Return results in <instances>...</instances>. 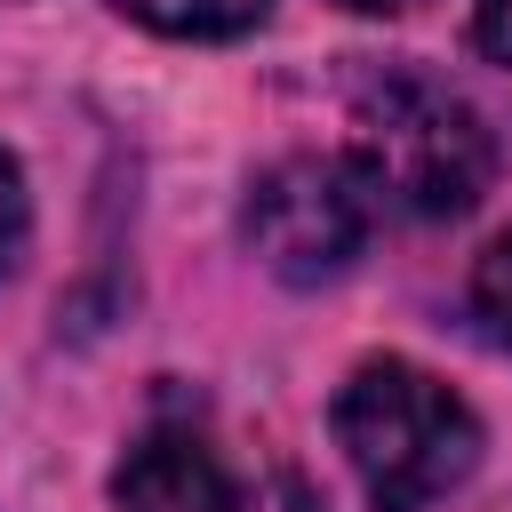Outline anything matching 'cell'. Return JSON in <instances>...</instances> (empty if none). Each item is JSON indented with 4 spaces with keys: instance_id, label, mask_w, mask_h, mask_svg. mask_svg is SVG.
Listing matches in <instances>:
<instances>
[{
    "instance_id": "cell-9",
    "label": "cell",
    "mask_w": 512,
    "mask_h": 512,
    "mask_svg": "<svg viewBox=\"0 0 512 512\" xmlns=\"http://www.w3.org/2000/svg\"><path fill=\"white\" fill-rule=\"evenodd\" d=\"M336 8H352V16H400V8H416V0H336Z\"/></svg>"
},
{
    "instance_id": "cell-10",
    "label": "cell",
    "mask_w": 512,
    "mask_h": 512,
    "mask_svg": "<svg viewBox=\"0 0 512 512\" xmlns=\"http://www.w3.org/2000/svg\"><path fill=\"white\" fill-rule=\"evenodd\" d=\"M0 8H8V0H0Z\"/></svg>"
},
{
    "instance_id": "cell-7",
    "label": "cell",
    "mask_w": 512,
    "mask_h": 512,
    "mask_svg": "<svg viewBox=\"0 0 512 512\" xmlns=\"http://www.w3.org/2000/svg\"><path fill=\"white\" fill-rule=\"evenodd\" d=\"M24 232H32V200H24V168H16V152H0V280L16 272V256H24Z\"/></svg>"
},
{
    "instance_id": "cell-5",
    "label": "cell",
    "mask_w": 512,
    "mask_h": 512,
    "mask_svg": "<svg viewBox=\"0 0 512 512\" xmlns=\"http://www.w3.org/2000/svg\"><path fill=\"white\" fill-rule=\"evenodd\" d=\"M112 8L168 40H240L272 16V0H112Z\"/></svg>"
},
{
    "instance_id": "cell-4",
    "label": "cell",
    "mask_w": 512,
    "mask_h": 512,
    "mask_svg": "<svg viewBox=\"0 0 512 512\" xmlns=\"http://www.w3.org/2000/svg\"><path fill=\"white\" fill-rule=\"evenodd\" d=\"M112 496H120V512H240V488H232L224 456L200 432H176V424L144 432L120 456Z\"/></svg>"
},
{
    "instance_id": "cell-3",
    "label": "cell",
    "mask_w": 512,
    "mask_h": 512,
    "mask_svg": "<svg viewBox=\"0 0 512 512\" xmlns=\"http://www.w3.org/2000/svg\"><path fill=\"white\" fill-rule=\"evenodd\" d=\"M368 232H376V184L360 176V160L296 152V160L264 168L256 192H248V248L288 288L344 280L360 264Z\"/></svg>"
},
{
    "instance_id": "cell-6",
    "label": "cell",
    "mask_w": 512,
    "mask_h": 512,
    "mask_svg": "<svg viewBox=\"0 0 512 512\" xmlns=\"http://www.w3.org/2000/svg\"><path fill=\"white\" fill-rule=\"evenodd\" d=\"M472 312L488 320V336L512 352V232L488 240V256L472 264Z\"/></svg>"
},
{
    "instance_id": "cell-2",
    "label": "cell",
    "mask_w": 512,
    "mask_h": 512,
    "mask_svg": "<svg viewBox=\"0 0 512 512\" xmlns=\"http://www.w3.org/2000/svg\"><path fill=\"white\" fill-rule=\"evenodd\" d=\"M352 160L376 200H400L408 216H464L496 176L480 112L416 64H384L352 88Z\"/></svg>"
},
{
    "instance_id": "cell-8",
    "label": "cell",
    "mask_w": 512,
    "mask_h": 512,
    "mask_svg": "<svg viewBox=\"0 0 512 512\" xmlns=\"http://www.w3.org/2000/svg\"><path fill=\"white\" fill-rule=\"evenodd\" d=\"M472 48L512 64V0H472Z\"/></svg>"
},
{
    "instance_id": "cell-1",
    "label": "cell",
    "mask_w": 512,
    "mask_h": 512,
    "mask_svg": "<svg viewBox=\"0 0 512 512\" xmlns=\"http://www.w3.org/2000/svg\"><path fill=\"white\" fill-rule=\"evenodd\" d=\"M336 448L376 512H424L480 464V416L416 360L376 352L336 384Z\"/></svg>"
}]
</instances>
